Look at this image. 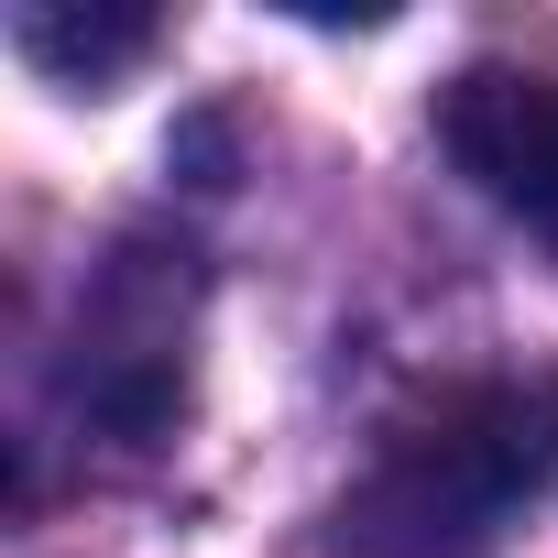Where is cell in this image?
Segmentation results:
<instances>
[{
	"label": "cell",
	"instance_id": "3",
	"mask_svg": "<svg viewBox=\"0 0 558 558\" xmlns=\"http://www.w3.org/2000/svg\"><path fill=\"white\" fill-rule=\"evenodd\" d=\"M438 143L504 219L558 241V66H460L438 88Z\"/></svg>",
	"mask_w": 558,
	"mask_h": 558
},
{
	"label": "cell",
	"instance_id": "2",
	"mask_svg": "<svg viewBox=\"0 0 558 558\" xmlns=\"http://www.w3.org/2000/svg\"><path fill=\"white\" fill-rule=\"evenodd\" d=\"M186 307H197V252L175 241H121L99 263V296L77 318V405L121 427L132 449L175 427L186 405Z\"/></svg>",
	"mask_w": 558,
	"mask_h": 558
},
{
	"label": "cell",
	"instance_id": "4",
	"mask_svg": "<svg viewBox=\"0 0 558 558\" xmlns=\"http://www.w3.org/2000/svg\"><path fill=\"white\" fill-rule=\"evenodd\" d=\"M154 12H143V0H88V12H77V0H23V12H12V45L45 66V77H66V88H110L121 66H143L154 56Z\"/></svg>",
	"mask_w": 558,
	"mask_h": 558
},
{
	"label": "cell",
	"instance_id": "1",
	"mask_svg": "<svg viewBox=\"0 0 558 558\" xmlns=\"http://www.w3.org/2000/svg\"><path fill=\"white\" fill-rule=\"evenodd\" d=\"M558 493V373H471L373 438L340 493V547L362 558H482L514 514Z\"/></svg>",
	"mask_w": 558,
	"mask_h": 558
}]
</instances>
